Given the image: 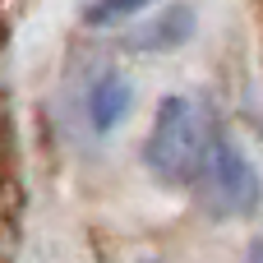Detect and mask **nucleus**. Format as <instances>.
Segmentation results:
<instances>
[{"label": "nucleus", "instance_id": "f257e3e1", "mask_svg": "<svg viewBox=\"0 0 263 263\" xmlns=\"http://www.w3.org/2000/svg\"><path fill=\"white\" fill-rule=\"evenodd\" d=\"M213 134L199 102H190L185 92H166L153 111V129L143 139V166L157 185L166 190H180V185H194L203 162H208V148H213Z\"/></svg>", "mask_w": 263, "mask_h": 263}, {"label": "nucleus", "instance_id": "f03ea898", "mask_svg": "<svg viewBox=\"0 0 263 263\" xmlns=\"http://www.w3.org/2000/svg\"><path fill=\"white\" fill-rule=\"evenodd\" d=\"M194 190H199V203H203L213 217H222V222L250 217V213L259 208V199H263L259 166L250 162V153H245L227 129L213 134V148H208V162H203Z\"/></svg>", "mask_w": 263, "mask_h": 263}, {"label": "nucleus", "instance_id": "7ed1b4c3", "mask_svg": "<svg viewBox=\"0 0 263 263\" xmlns=\"http://www.w3.org/2000/svg\"><path fill=\"white\" fill-rule=\"evenodd\" d=\"M134 111V83L120 69H102L88 88V125L97 134H111L125 125V116Z\"/></svg>", "mask_w": 263, "mask_h": 263}, {"label": "nucleus", "instance_id": "20e7f679", "mask_svg": "<svg viewBox=\"0 0 263 263\" xmlns=\"http://www.w3.org/2000/svg\"><path fill=\"white\" fill-rule=\"evenodd\" d=\"M194 9L190 5H166L162 14H148L129 37H125V46H134V51H143V55H153V51H176L180 42H190L194 37Z\"/></svg>", "mask_w": 263, "mask_h": 263}, {"label": "nucleus", "instance_id": "39448f33", "mask_svg": "<svg viewBox=\"0 0 263 263\" xmlns=\"http://www.w3.org/2000/svg\"><path fill=\"white\" fill-rule=\"evenodd\" d=\"M148 5H153V0H92V5L83 9V18H88L92 28H111V23L139 18V14H143Z\"/></svg>", "mask_w": 263, "mask_h": 263}, {"label": "nucleus", "instance_id": "423d86ee", "mask_svg": "<svg viewBox=\"0 0 263 263\" xmlns=\"http://www.w3.org/2000/svg\"><path fill=\"white\" fill-rule=\"evenodd\" d=\"M245 263H263V240H254V245H250V254H245Z\"/></svg>", "mask_w": 263, "mask_h": 263}, {"label": "nucleus", "instance_id": "0eeeda50", "mask_svg": "<svg viewBox=\"0 0 263 263\" xmlns=\"http://www.w3.org/2000/svg\"><path fill=\"white\" fill-rule=\"evenodd\" d=\"M139 263H157V259H139Z\"/></svg>", "mask_w": 263, "mask_h": 263}]
</instances>
